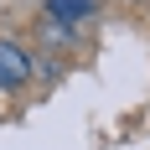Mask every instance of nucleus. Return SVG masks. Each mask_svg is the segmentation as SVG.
<instances>
[{
  "mask_svg": "<svg viewBox=\"0 0 150 150\" xmlns=\"http://www.w3.org/2000/svg\"><path fill=\"white\" fill-rule=\"evenodd\" d=\"M0 83L5 88H26L31 83V52L16 47L11 36H0Z\"/></svg>",
  "mask_w": 150,
  "mask_h": 150,
  "instance_id": "f257e3e1",
  "label": "nucleus"
},
{
  "mask_svg": "<svg viewBox=\"0 0 150 150\" xmlns=\"http://www.w3.org/2000/svg\"><path fill=\"white\" fill-rule=\"evenodd\" d=\"M47 16H57V21H88L93 16V0H47Z\"/></svg>",
  "mask_w": 150,
  "mask_h": 150,
  "instance_id": "f03ea898",
  "label": "nucleus"
},
{
  "mask_svg": "<svg viewBox=\"0 0 150 150\" xmlns=\"http://www.w3.org/2000/svg\"><path fill=\"white\" fill-rule=\"evenodd\" d=\"M42 31H47V42H62V47H67V42L78 36V31L67 26V21H57V16H47V21H42Z\"/></svg>",
  "mask_w": 150,
  "mask_h": 150,
  "instance_id": "7ed1b4c3",
  "label": "nucleus"
},
{
  "mask_svg": "<svg viewBox=\"0 0 150 150\" xmlns=\"http://www.w3.org/2000/svg\"><path fill=\"white\" fill-rule=\"evenodd\" d=\"M31 73H42V78H47V83H52V78H57V73H62V67H57V62H52V57H31Z\"/></svg>",
  "mask_w": 150,
  "mask_h": 150,
  "instance_id": "20e7f679",
  "label": "nucleus"
}]
</instances>
